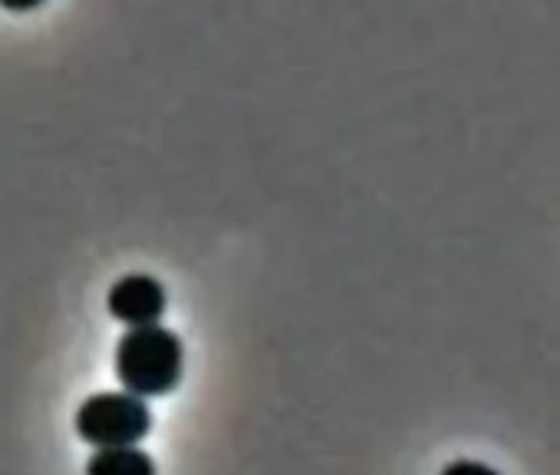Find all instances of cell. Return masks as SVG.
Returning <instances> with one entry per match:
<instances>
[{
	"label": "cell",
	"instance_id": "8992f818",
	"mask_svg": "<svg viewBox=\"0 0 560 475\" xmlns=\"http://www.w3.org/2000/svg\"><path fill=\"white\" fill-rule=\"evenodd\" d=\"M40 4L44 0H0V8H8V11H34Z\"/></svg>",
	"mask_w": 560,
	"mask_h": 475
},
{
	"label": "cell",
	"instance_id": "7a4b0ae2",
	"mask_svg": "<svg viewBox=\"0 0 560 475\" xmlns=\"http://www.w3.org/2000/svg\"><path fill=\"white\" fill-rule=\"evenodd\" d=\"M152 429V413L136 393H96L77 413V432L96 445H136Z\"/></svg>",
	"mask_w": 560,
	"mask_h": 475
},
{
	"label": "cell",
	"instance_id": "277c9868",
	"mask_svg": "<svg viewBox=\"0 0 560 475\" xmlns=\"http://www.w3.org/2000/svg\"><path fill=\"white\" fill-rule=\"evenodd\" d=\"M86 475H155V462L136 445H113L90 459Z\"/></svg>",
	"mask_w": 560,
	"mask_h": 475
},
{
	"label": "cell",
	"instance_id": "6da1fadb",
	"mask_svg": "<svg viewBox=\"0 0 560 475\" xmlns=\"http://www.w3.org/2000/svg\"><path fill=\"white\" fill-rule=\"evenodd\" d=\"M185 350L182 340L162 324L129 327V334L116 347V376L126 393L136 396H165L182 380Z\"/></svg>",
	"mask_w": 560,
	"mask_h": 475
},
{
	"label": "cell",
	"instance_id": "5b68a950",
	"mask_svg": "<svg viewBox=\"0 0 560 475\" xmlns=\"http://www.w3.org/2000/svg\"><path fill=\"white\" fill-rule=\"evenodd\" d=\"M442 475H498V472H494L491 465H485V462H468V459H462V462L445 465Z\"/></svg>",
	"mask_w": 560,
	"mask_h": 475
},
{
	"label": "cell",
	"instance_id": "3957f363",
	"mask_svg": "<svg viewBox=\"0 0 560 475\" xmlns=\"http://www.w3.org/2000/svg\"><path fill=\"white\" fill-rule=\"evenodd\" d=\"M165 304V288L152 275H126L109 291V314L129 327L159 324Z\"/></svg>",
	"mask_w": 560,
	"mask_h": 475
}]
</instances>
